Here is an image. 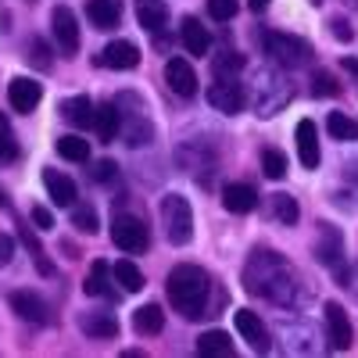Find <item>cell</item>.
Wrapping results in <instances>:
<instances>
[{
  "label": "cell",
  "mask_w": 358,
  "mask_h": 358,
  "mask_svg": "<svg viewBox=\"0 0 358 358\" xmlns=\"http://www.w3.org/2000/svg\"><path fill=\"white\" fill-rule=\"evenodd\" d=\"M169 301L172 308L183 315V319H201L204 305H208V294H212V280L201 265H176L169 273Z\"/></svg>",
  "instance_id": "6da1fadb"
},
{
  "label": "cell",
  "mask_w": 358,
  "mask_h": 358,
  "mask_svg": "<svg viewBox=\"0 0 358 358\" xmlns=\"http://www.w3.org/2000/svg\"><path fill=\"white\" fill-rule=\"evenodd\" d=\"M162 226H165V236H169L176 248L190 244V236H194L190 201L179 197V194H165V197H162Z\"/></svg>",
  "instance_id": "7a4b0ae2"
},
{
  "label": "cell",
  "mask_w": 358,
  "mask_h": 358,
  "mask_svg": "<svg viewBox=\"0 0 358 358\" xmlns=\"http://www.w3.org/2000/svg\"><path fill=\"white\" fill-rule=\"evenodd\" d=\"M262 47H265V54L273 57L276 65H287V69H297V65H305L308 57H312V47H308V40H301V36H290V33H262Z\"/></svg>",
  "instance_id": "3957f363"
},
{
  "label": "cell",
  "mask_w": 358,
  "mask_h": 358,
  "mask_svg": "<svg viewBox=\"0 0 358 358\" xmlns=\"http://www.w3.org/2000/svg\"><path fill=\"white\" fill-rule=\"evenodd\" d=\"M111 241L126 255H143L147 244H151V236H147V226L136 215H115L111 219Z\"/></svg>",
  "instance_id": "277c9868"
},
{
  "label": "cell",
  "mask_w": 358,
  "mask_h": 358,
  "mask_svg": "<svg viewBox=\"0 0 358 358\" xmlns=\"http://www.w3.org/2000/svg\"><path fill=\"white\" fill-rule=\"evenodd\" d=\"M244 101H248V90L241 79L233 76H215L212 90H208V104L219 108L222 115H241L244 111Z\"/></svg>",
  "instance_id": "5b68a950"
},
{
  "label": "cell",
  "mask_w": 358,
  "mask_h": 358,
  "mask_svg": "<svg viewBox=\"0 0 358 358\" xmlns=\"http://www.w3.org/2000/svg\"><path fill=\"white\" fill-rule=\"evenodd\" d=\"M322 312H326V337H330V348H334V351H348L351 341H355V330H351L348 312H344L341 305H334V301L326 305Z\"/></svg>",
  "instance_id": "8992f818"
},
{
  "label": "cell",
  "mask_w": 358,
  "mask_h": 358,
  "mask_svg": "<svg viewBox=\"0 0 358 358\" xmlns=\"http://www.w3.org/2000/svg\"><path fill=\"white\" fill-rule=\"evenodd\" d=\"M97 65H108L115 72H129V69L140 65V47L133 40H111L104 47V54L97 57Z\"/></svg>",
  "instance_id": "52a82bcc"
},
{
  "label": "cell",
  "mask_w": 358,
  "mask_h": 358,
  "mask_svg": "<svg viewBox=\"0 0 358 358\" xmlns=\"http://www.w3.org/2000/svg\"><path fill=\"white\" fill-rule=\"evenodd\" d=\"M233 326H236V334H241L258 355H265L268 348H273V341H268V330L262 326V319H258L255 312H248V308L233 312Z\"/></svg>",
  "instance_id": "ba28073f"
},
{
  "label": "cell",
  "mask_w": 358,
  "mask_h": 358,
  "mask_svg": "<svg viewBox=\"0 0 358 358\" xmlns=\"http://www.w3.org/2000/svg\"><path fill=\"white\" fill-rule=\"evenodd\" d=\"M40 97H43V86H40L36 79H29V76H18V79H11V86H8V101H11V108H15L18 115L36 111Z\"/></svg>",
  "instance_id": "9c48e42d"
},
{
  "label": "cell",
  "mask_w": 358,
  "mask_h": 358,
  "mask_svg": "<svg viewBox=\"0 0 358 358\" xmlns=\"http://www.w3.org/2000/svg\"><path fill=\"white\" fill-rule=\"evenodd\" d=\"M54 36H57V47H62L65 57H72L79 50V22H76V11L72 8H54Z\"/></svg>",
  "instance_id": "30bf717a"
},
{
  "label": "cell",
  "mask_w": 358,
  "mask_h": 358,
  "mask_svg": "<svg viewBox=\"0 0 358 358\" xmlns=\"http://www.w3.org/2000/svg\"><path fill=\"white\" fill-rule=\"evenodd\" d=\"M165 83L172 86V94H179V97H194L197 94V72L190 69L187 57H169Z\"/></svg>",
  "instance_id": "8fae6325"
},
{
  "label": "cell",
  "mask_w": 358,
  "mask_h": 358,
  "mask_svg": "<svg viewBox=\"0 0 358 358\" xmlns=\"http://www.w3.org/2000/svg\"><path fill=\"white\" fill-rule=\"evenodd\" d=\"M11 308H15V315H18V319L33 322V326H43V322H50L47 301H43L40 294H33V290H15V294H11Z\"/></svg>",
  "instance_id": "7c38bea8"
},
{
  "label": "cell",
  "mask_w": 358,
  "mask_h": 358,
  "mask_svg": "<svg viewBox=\"0 0 358 358\" xmlns=\"http://www.w3.org/2000/svg\"><path fill=\"white\" fill-rule=\"evenodd\" d=\"M43 187H47V197L57 204V208H72L79 190H76V179L65 176V172H57V169H47L43 172Z\"/></svg>",
  "instance_id": "4fadbf2b"
},
{
  "label": "cell",
  "mask_w": 358,
  "mask_h": 358,
  "mask_svg": "<svg viewBox=\"0 0 358 358\" xmlns=\"http://www.w3.org/2000/svg\"><path fill=\"white\" fill-rule=\"evenodd\" d=\"M297 158H301L305 169H319V129L312 118H305V122H297Z\"/></svg>",
  "instance_id": "5bb4252c"
},
{
  "label": "cell",
  "mask_w": 358,
  "mask_h": 358,
  "mask_svg": "<svg viewBox=\"0 0 358 358\" xmlns=\"http://www.w3.org/2000/svg\"><path fill=\"white\" fill-rule=\"evenodd\" d=\"M179 40H183L187 54H194V57H204L208 50H212V36H208V29L197 18H183V25H179Z\"/></svg>",
  "instance_id": "9a60e30c"
},
{
  "label": "cell",
  "mask_w": 358,
  "mask_h": 358,
  "mask_svg": "<svg viewBox=\"0 0 358 358\" xmlns=\"http://www.w3.org/2000/svg\"><path fill=\"white\" fill-rule=\"evenodd\" d=\"M222 204L229 208L233 215H248V212H255L258 194H255L251 183H226V190H222Z\"/></svg>",
  "instance_id": "2e32d148"
},
{
  "label": "cell",
  "mask_w": 358,
  "mask_h": 358,
  "mask_svg": "<svg viewBox=\"0 0 358 358\" xmlns=\"http://www.w3.org/2000/svg\"><path fill=\"white\" fill-rule=\"evenodd\" d=\"M79 326H83V334L94 337V341H111L118 334V322H115L111 312H83Z\"/></svg>",
  "instance_id": "e0dca14e"
},
{
  "label": "cell",
  "mask_w": 358,
  "mask_h": 358,
  "mask_svg": "<svg viewBox=\"0 0 358 358\" xmlns=\"http://www.w3.org/2000/svg\"><path fill=\"white\" fill-rule=\"evenodd\" d=\"M136 18L147 33H165V22H169L165 0H136Z\"/></svg>",
  "instance_id": "ac0fdd59"
},
{
  "label": "cell",
  "mask_w": 358,
  "mask_h": 358,
  "mask_svg": "<svg viewBox=\"0 0 358 358\" xmlns=\"http://www.w3.org/2000/svg\"><path fill=\"white\" fill-rule=\"evenodd\" d=\"M133 330L143 334V337L162 334V330H165V312H162V305H143V308H136V312H133Z\"/></svg>",
  "instance_id": "d6986e66"
},
{
  "label": "cell",
  "mask_w": 358,
  "mask_h": 358,
  "mask_svg": "<svg viewBox=\"0 0 358 358\" xmlns=\"http://www.w3.org/2000/svg\"><path fill=\"white\" fill-rule=\"evenodd\" d=\"M86 18L94 22L97 29H115L122 11H118V0H90L86 4Z\"/></svg>",
  "instance_id": "ffe728a7"
},
{
  "label": "cell",
  "mask_w": 358,
  "mask_h": 358,
  "mask_svg": "<svg viewBox=\"0 0 358 358\" xmlns=\"http://www.w3.org/2000/svg\"><path fill=\"white\" fill-rule=\"evenodd\" d=\"M111 276L122 283V290H129V294H140V290L147 287V280H143V273H140V265H133L129 258L115 262V265H111Z\"/></svg>",
  "instance_id": "44dd1931"
},
{
  "label": "cell",
  "mask_w": 358,
  "mask_h": 358,
  "mask_svg": "<svg viewBox=\"0 0 358 358\" xmlns=\"http://www.w3.org/2000/svg\"><path fill=\"white\" fill-rule=\"evenodd\" d=\"M118 108L115 104H101V108H94V129H97V136L108 143V140H115L118 136Z\"/></svg>",
  "instance_id": "7402d4cb"
},
{
  "label": "cell",
  "mask_w": 358,
  "mask_h": 358,
  "mask_svg": "<svg viewBox=\"0 0 358 358\" xmlns=\"http://www.w3.org/2000/svg\"><path fill=\"white\" fill-rule=\"evenodd\" d=\"M62 115L69 118V122H76V126H94V104H90V97H69L65 104H62Z\"/></svg>",
  "instance_id": "603a6c76"
},
{
  "label": "cell",
  "mask_w": 358,
  "mask_h": 358,
  "mask_svg": "<svg viewBox=\"0 0 358 358\" xmlns=\"http://www.w3.org/2000/svg\"><path fill=\"white\" fill-rule=\"evenodd\" d=\"M197 351L204 355V358H212V355H233V344H229V337L222 334V330H208V334H201L197 337Z\"/></svg>",
  "instance_id": "cb8c5ba5"
},
{
  "label": "cell",
  "mask_w": 358,
  "mask_h": 358,
  "mask_svg": "<svg viewBox=\"0 0 358 358\" xmlns=\"http://www.w3.org/2000/svg\"><path fill=\"white\" fill-rule=\"evenodd\" d=\"M315 255H319L322 265H341V233H337L334 226L322 229V241H319Z\"/></svg>",
  "instance_id": "d4e9b609"
},
{
  "label": "cell",
  "mask_w": 358,
  "mask_h": 358,
  "mask_svg": "<svg viewBox=\"0 0 358 358\" xmlns=\"http://www.w3.org/2000/svg\"><path fill=\"white\" fill-rule=\"evenodd\" d=\"M326 129L334 133V140H344V143H355L358 140V122L341 111H330V118H326Z\"/></svg>",
  "instance_id": "484cf974"
},
{
  "label": "cell",
  "mask_w": 358,
  "mask_h": 358,
  "mask_svg": "<svg viewBox=\"0 0 358 358\" xmlns=\"http://www.w3.org/2000/svg\"><path fill=\"white\" fill-rule=\"evenodd\" d=\"M273 215L283 222V226H297V219H301V208H297V201L290 194H276L273 197Z\"/></svg>",
  "instance_id": "4316f807"
},
{
  "label": "cell",
  "mask_w": 358,
  "mask_h": 358,
  "mask_svg": "<svg viewBox=\"0 0 358 358\" xmlns=\"http://www.w3.org/2000/svg\"><path fill=\"white\" fill-rule=\"evenodd\" d=\"M108 276H111V268H108L104 262H94V265H90V273H86L83 290H86L90 297H101V294L108 290Z\"/></svg>",
  "instance_id": "83f0119b"
},
{
  "label": "cell",
  "mask_w": 358,
  "mask_h": 358,
  "mask_svg": "<svg viewBox=\"0 0 358 358\" xmlns=\"http://www.w3.org/2000/svg\"><path fill=\"white\" fill-rule=\"evenodd\" d=\"M57 155L65 162H86L90 158V143L83 136H62L57 140Z\"/></svg>",
  "instance_id": "f1b7e54d"
},
{
  "label": "cell",
  "mask_w": 358,
  "mask_h": 358,
  "mask_svg": "<svg viewBox=\"0 0 358 358\" xmlns=\"http://www.w3.org/2000/svg\"><path fill=\"white\" fill-rule=\"evenodd\" d=\"M262 172H265L268 179H283V176H287V158H283V151H276V147H265V151H262Z\"/></svg>",
  "instance_id": "f546056e"
},
{
  "label": "cell",
  "mask_w": 358,
  "mask_h": 358,
  "mask_svg": "<svg viewBox=\"0 0 358 358\" xmlns=\"http://www.w3.org/2000/svg\"><path fill=\"white\" fill-rule=\"evenodd\" d=\"M22 241H25L29 255H33V265H36V273H40V276H54V265H50V258L43 255V248L36 244V236L29 233V229H22Z\"/></svg>",
  "instance_id": "4dcf8cb0"
},
{
  "label": "cell",
  "mask_w": 358,
  "mask_h": 358,
  "mask_svg": "<svg viewBox=\"0 0 358 358\" xmlns=\"http://www.w3.org/2000/svg\"><path fill=\"white\" fill-rule=\"evenodd\" d=\"M72 226H76L79 233H97V229H101L97 212H94L90 204H72Z\"/></svg>",
  "instance_id": "1f68e13d"
},
{
  "label": "cell",
  "mask_w": 358,
  "mask_h": 358,
  "mask_svg": "<svg viewBox=\"0 0 358 358\" xmlns=\"http://www.w3.org/2000/svg\"><path fill=\"white\" fill-rule=\"evenodd\" d=\"M236 11H241V0H208V15L215 22H229Z\"/></svg>",
  "instance_id": "d6a6232c"
},
{
  "label": "cell",
  "mask_w": 358,
  "mask_h": 358,
  "mask_svg": "<svg viewBox=\"0 0 358 358\" xmlns=\"http://www.w3.org/2000/svg\"><path fill=\"white\" fill-rule=\"evenodd\" d=\"M312 94L315 97H337V83L330 72H315L312 76Z\"/></svg>",
  "instance_id": "836d02e7"
},
{
  "label": "cell",
  "mask_w": 358,
  "mask_h": 358,
  "mask_svg": "<svg viewBox=\"0 0 358 358\" xmlns=\"http://www.w3.org/2000/svg\"><path fill=\"white\" fill-rule=\"evenodd\" d=\"M244 65H248V57H244V54H226V57H219L215 76H233V72H241Z\"/></svg>",
  "instance_id": "e575fe53"
},
{
  "label": "cell",
  "mask_w": 358,
  "mask_h": 358,
  "mask_svg": "<svg viewBox=\"0 0 358 358\" xmlns=\"http://www.w3.org/2000/svg\"><path fill=\"white\" fill-rule=\"evenodd\" d=\"M15 158H18V143L11 129H0V162H15Z\"/></svg>",
  "instance_id": "d590c367"
},
{
  "label": "cell",
  "mask_w": 358,
  "mask_h": 358,
  "mask_svg": "<svg viewBox=\"0 0 358 358\" xmlns=\"http://www.w3.org/2000/svg\"><path fill=\"white\" fill-rule=\"evenodd\" d=\"M29 62L40 65V69H50V50L43 40H33V47H29Z\"/></svg>",
  "instance_id": "8d00e7d4"
},
{
  "label": "cell",
  "mask_w": 358,
  "mask_h": 358,
  "mask_svg": "<svg viewBox=\"0 0 358 358\" xmlns=\"http://www.w3.org/2000/svg\"><path fill=\"white\" fill-rule=\"evenodd\" d=\"M115 162H97L94 165V179H97V183H111V179H115Z\"/></svg>",
  "instance_id": "74e56055"
},
{
  "label": "cell",
  "mask_w": 358,
  "mask_h": 358,
  "mask_svg": "<svg viewBox=\"0 0 358 358\" xmlns=\"http://www.w3.org/2000/svg\"><path fill=\"white\" fill-rule=\"evenodd\" d=\"M11 258H15V241L8 233H0V265H11Z\"/></svg>",
  "instance_id": "f35d334b"
},
{
  "label": "cell",
  "mask_w": 358,
  "mask_h": 358,
  "mask_svg": "<svg viewBox=\"0 0 358 358\" xmlns=\"http://www.w3.org/2000/svg\"><path fill=\"white\" fill-rule=\"evenodd\" d=\"M33 222H36L40 229H54V215L47 212L43 204H36V208H33Z\"/></svg>",
  "instance_id": "ab89813d"
},
{
  "label": "cell",
  "mask_w": 358,
  "mask_h": 358,
  "mask_svg": "<svg viewBox=\"0 0 358 358\" xmlns=\"http://www.w3.org/2000/svg\"><path fill=\"white\" fill-rule=\"evenodd\" d=\"M330 33H334L337 40H344V43H348V40L355 36V33H351V29H348V22H344V18H337V22L330 25Z\"/></svg>",
  "instance_id": "60d3db41"
},
{
  "label": "cell",
  "mask_w": 358,
  "mask_h": 358,
  "mask_svg": "<svg viewBox=\"0 0 358 358\" xmlns=\"http://www.w3.org/2000/svg\"><path fill=\"white\" fill-rule=\"evenodd\" d=\"M248 4H251L255 11H265V8H268V0H248Z\"/></svg>",
  "instance_id": "b9f144b4"
},
{
  "label": "cell",
  "mask_w": 358,
  "mask_h": 358,
  "mask_svg": "<svg viewBox=\"0 0 358 358\" xmlns=\"http://www.w3.org/2000/svg\"><path fill=\"white\" fill-rule=\"evenodd\" d=\"M0 129H11V126H8V115H4V111H0Z\"/></svg>",
  "instance_id": "7bdbcfd3"
},
{
  "label": "cell",
  "mask_w": 358,
  "mask_h": 358,
  "mask_svg": "<svg viewBox=\"0 0 358 358\" xmlns=\"http://www.w3.org/2000/svg\"><path fill=\"white\" fill-rule=\"evenodd\" d=\"M312 4H315V8H319V4H322V0H312Z\"/></svg>",
  "instance_id": "ee69618b"
}]
</instances>
